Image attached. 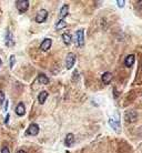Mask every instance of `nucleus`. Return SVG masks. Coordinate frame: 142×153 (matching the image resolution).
I'll list each match as a JSON object with an SVG mask.
<instances>
[{
	"mask_svg": "<svg viewBox=\"0 0 142 153\" xmlns=\"http://www.w3.org/2000/svg\"><path fill=\"white\" fill-rule=\"evenodd\" d=\"M68 15H69V6L68 5H63L61 7L60 12H59V20H63Z\"/></svg>",
	"mask_w": 142,
	"mask_h": 153,
	"instance_id": "nucleus-8",
	"label": "nucleus"
},
{
	"mask_svg": "<svg viewBox=\"0 0 142 153\" xmlns=\"http://www.w3.org/2000/svg\"><path fill=\"white\" fill-rule=\"evenodd\" d=\"M48 95H49V93L47 91H41L39 93V95H38V101L40 104H43L46 100H47V98H48Z\"/></svg>",
	"mask_w": 142,
	"mask_h": 153,
	"instance_id": "nucleus-12",
	"label": "nucleus"
},
{
	"mask_svg": "<svg viewBox=\"0 0 142 153\" xmlns=\"http://www.w3.org/2000/svg\"><path fill=\"white\" fill-rule=\"evenodd\" d=\"M5 100H6V99H5V93L0 90V104L5 101Z\"/></svg>",
	"mask_w": 142,
	"mask_h": 153,
	"instance_id": "nucleus-21",
	"label": "nucleus"
},
{
	"mask_svg": "<svg viewBox=\"0 0 142 153\" xmlns=\"http://www.w3.org/2000/svg\"><path fill=\"white\" fill-rule=\"evenodd\" d=\"M137 118H138V114H137L135 111H128V112L125 113V120L129 121V122L135 121Z\"/></svg>",
	"mask_w": 142,
	"mask_h": 153,
	"instance_id": "nucleus-9",
	"label": "nucleus"
},
{
	"mask_svg": "<svg viewBox=\"0 0 142 153\" xmlns=\"http://www.w3.org/2000/svg\"><path fill=\"white\" fill-rule=\"evenodd\" d=\"M62 41L64 42L66 46H69L71 42H72L71 36L69 34V33H63V34H62Z\"/></svg>",
	"mask_w": 142,
	"mask_h": 153,
	"instance_id": "nucleus-17",
	"label": "nucleus"
},
{
	"mask_svg": "<svg viewBox=\"0 0 142 153\" xmlns=\"http://www.w3.org/2000/svg\"><path fill=\"white\" fill-rule=\"evenodd\" d=\"M47 18H48V11L46 9H41L36 16V21L38 23H42V22H44L47 20Z\"/></svg>",
	"mask_w": 142,
	"mask_h": 153,
	"instance_id": "nucleus-4",
	"label": "nucleus"
},
{
	"mask_svg": "<svg viewBox=\"0 0 142 153\" xmlns=\"http://www.w3.org/2000/svg\"><path fill=\"white\" fill-rule=\"evenodd\" d=\"M16 113L18 114V115H25V113H26V108H25V104L23 103H19L18 105H17V108H16Z\"/></svg>",
	"mask_w": 142,
	"mask_h": 153,
	"instance_id": "nucleus-13",
	"label": "nucleus"
},
{
	"mask_svg": "<svg viewBox=\"0 0 142 153\" xmlns=\"http://www.w3.org/2000/svg\"><path fill=\"white\" fill-rule=\"evenodd\" d=\"M1 153H10V151H9V149H8L7 146H5V148H2V150H1Z\"/></svg>",
	"mask_w": 142,
	"mask_h": 153,
	"instance_id": "nucleus-22",
	"label": "nucleus"
},
{
	"mask_svg": "<svg viewBox=\"0 0 142 153\" xmlns=\"http://www.w3.org/2000/svg\"><path fill=\"white\" fill-rule=\"evenodd\" d=\"M64 27H67V22L64 20H58L57 25H56V29L57 30H60V29L64 28Z\"/></svg>",
	"mask_w": 142,
	"mask_h": 153,
	"instance_id": "nucleus-18",
	"label": "nucleus"
},
{
	"mask_svg": "<svg viewBox=\"0 0 142 153\" xmlns=\"http://www.w3.org/2000/svg\"><path fill=\"white\" fill-rule=\"evenodd\" d=\"M133 63H134V56H133V54H129V56L125 58V60H124V64H125L128 68H131L132 66H133Z\"/></svg>",
	"mask_w": 142,
	"mask_h": 153,
	"instance_id": "nucleus-14",
	"label": "nucleus"
},
{
	"mask_svg": "<svg viewBox=\"0 0 142 153\" xmlns=\"http://www.w3.org/2000/svg\"><path fill=\"white\" fill-rule=\"evenodd\" d=\"M117 5H118L120 8H123L124 5H125V1H124V0H117Z\"/></svg>",
	"mask_w": 142,
	"mask_h": 153,
	"instance_id": "nucleus-19",
	"label": "nucleus"
},
{
	"mask_svg": "<svg viewBox=\"0 0 142 153\" xmlns=\"http://www.w3.org/2000/svg\"><path fill=\"white\" fill-rule=\"evenodd\" d=\"M9 118H10V115H9V114H7V117H6V120H5V123H8V121H9Z\"/></svg>",
	"mask_w": 142,
	"mask_h": 153,
	"instance_id": "nucleus-23",
	"label": "nucleus"
},
{
	"mask_svg": "<svg viewBox=\"0 0 142 153\" xmlns=\"http://www.w3.org/2000/svg\"><path fill=\"white\" fill-rule=\"evenodd\" d=\"M15 62H16V57H15V56H11V57H10V69H12V68H13Z\"/></svg>",
	"mask_w": 142,
	"mask_h": 153,
	"instance_id": "nucleus-20",
	"label": "nucleus"
},
{
	"mask_svg": "<svg viewBox=\"0 0 142 153\" xmlns=\"http://www.w3.org/2000/svg\"><path fill=\"white\" fill-rule=\"evenodd\" d=\"M51 44H52V40L51 39H44L40 44V49L42 51H48L50 49Z\"/></svg>",
	"mask_w": 142,
	"mask_h": 153,
	"instance_id": "nucleus-10",
	"label": "nucleus"
},
{
	"mask_svg": "<svg viewBox=\"0 0 142 153\" xmlns=\"http://www.w3.org/2000/svg\"><path fill=\"white\" fill-rule=\"evenodd\" d=\"M17 153H27V152H26L25 150H19V151H18Z\"/></svg>",
	"mask_w": 142,
	"mask_h": 153,
	"instance_id": "nucleus-24",
	"label": "nucleus"
},
{
	"mask_svg": "<svg viewBox=\"0 0 142 153\" xmlns=\"http://www.w3.org/2000/svg\"><path fill=\"white\" fill-rule=\"evenodd\" d=\"M1 63H2V62H1V59H0V67H1Z\"/></svg>",
	"mask_w": 142,
	"mask_h": 153,
	"instance_id": "nucleus-26",
	"label": "nucleus"
},
{
	"mask_svg": "<svg viewBox=\"0 0 142 153\" xmlns=\"http://www.w3.org/2000/svg\"><path fill=\"white\" fill-rule=\"evenodd\" d=\"M7 107H8V101L6 100V105H5V110H7Z\"/></svg>",
	"mask_w": 142,
	"mask_h": 153,
	"instance_id": "nucleus-25",
	"label": "nucleus"
},
{
	"mask_svg": "<svg viewBox=\"0 0 142 153\" xmlns=\"http://www.w3.org/2000/svg\"><path fill=\"white\" fill-rule=\"evenodd\" d=\"M109 124L111 125L112 129L115 130L117 132L120 131V119L118 117H111L109 119Z\"/></svg>",
	"mask_w": 142,
	"mask_h": 153,
	"instance_id": "nucleus-2",
	"label": "nucleus"
},
{
	"mask_svg": "<svg viewBox=\"0 0 142 153\" xmlns=\"http://www.w3.org/2000/svg\"><path fill=\"white\" fill-rule=\"evenodd\" d=\"M76 63V56L73 53H68L67 58H66V64H67V69H71Z\"/></svg>",
	"mask_w": 142,
	"mask_h": 153,
	"instance_id": "nucleus-7",
	"label": "nucleus"
},
{
	"mask_svg": "<svg viewBox=\"0 0 142 153\" xmlns=\"http://www.w3.org/2000/svg\"><path fill=\"white\" fill-rule=\"evenodd\" d=\"M16 7L19 10V12L23 13L29 8V1L28 0H17L16 1Z\"/></svg>",
	"mask_w": 142,
	"mask_h": 153,
	"instance_id": "nucleus-1",
	"label": "nucleus"
},
{
	"mask_svg": "<svg viewBox=\"0 0 142 153\" xmlns=\"http://www.w3.org/2000/svg\"><path fill=\"white\" fill-rule=\"evenodd\" d=\"M37 81L39 82V83H41V84H48V83H49V79H48L47 76H44L43 73H41V74L38 76Z\"/></svg>",
	"mask_w": 142,
	"mask_h": 153,
	"instance_id": "nucleus-16",
	"label": "nucleus"
},
{
	"mask_svg": "<svg viewBox=\"0 0 142 153\" xmlns=\"http://www.w3.org/2000/svg\"><path fill=\"white\" fill-rule=\"evenodd\" d=\"M74 135L72 134V133H69V134H67V136H66V140H64V143H66V145L67 146H70L71 144H73L74 143Z\"/></svg>",
	"mask_w": 142,
	"mask_h": 153,
	"instance_id": "nucleus-15",
	"label": "nucleus"
},
{
	"mask_svg": "<svg viewBox=\"0 0 142 153\" xmlns=\"http://www.w3.org/2000/svg\"><path fill=\"white\" fill-rule=\"evenodd\" d=\"M84 30L83 29H79L76 32V37H77V44L78 47H83L84 46Z\"/></svg>",
	"mask_w": 142,
	"mask_h": 153,
	"instance_id": "nucleus-5",
	"label": "nucleus"
},
{
	"mask_svg": "<svg viewBox=\"0 0 142 153\" xmlns=\"http://www.w3.org/2000/svg\"><path fill=\"white\" fill-rule=\"evenodd\" d=\"M39 133V125L36 124V123H32L29 125V128L27 129L26 131V134L27 135H37Z\"/></svg>",
	"mask_w": 142,
	"mask_h": 153,
	"instance_id": "nucleus-6",
	"label": "nucleus"
},
{
	"mask_svg": "<svg viewBox=\"0 0 142 153\" xmlns=\"http://www.w3.org/2000/svg\"><path fill=\"white\" fill-rule=\"evenodd\" d=\"M5 43L7 44V47H13L15 46V39H13V34L11 33L9 29L6 31V36H5Z\"/></svg>",
	"mask_w": 142,
	"mask_h": 153,
	"instance_id": "nucleus-3",
	"label": "nucleus"
},
{
	"mask_svg": "<svg viewBox=\"0 0 142 153\" xmlns=\"http://www.w3.org/2000/svg\"><path fill=\"white\" fill-rule=\"evenodd\" d=\"M101 80L104 84H109L112 80V73L111 72H104V73L102 74Z\"/></svg>",
	"mask_w": 142,
	"mask_h": 153,
	"instance_id": "nucleus-11",
	"label": "nucleus"
}]
</instances>
